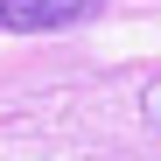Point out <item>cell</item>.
<instances>
[{"mask_svg": "<svg viewBox=\"0 0 161 161\" xmlns=\"http://www.w3.org/2000/svg\"><path fill=\"white\" fill-rule=\"evenodd\" d=\"M84 14H105V0H0V28L14 35H42V28H70Z\"/></svg>", "mask_w": 161, "mask_h": 161, "instance_id": "6da1fadb", "label": "cell"}]
</instances>
